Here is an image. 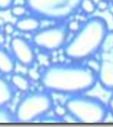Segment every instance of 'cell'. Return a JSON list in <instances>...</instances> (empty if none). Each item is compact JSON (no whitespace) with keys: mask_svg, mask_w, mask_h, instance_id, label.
I'll list each match as a JSON object with an SVG mask.
<instances>
[{"mask_svg":"<svg viewBox=\"0 0 113 127\" xmlns=\"http://www.w3.org/2000/svg\"><path fill=\"white\" fill-rule=\"evenodd\" d=\"M65 105L77 123H103L106 122L109 110L105 102L86 94L70 96Z\"/></svg>","mask_w":113,"mask_h":127,"instance_id":"3957f363","label":"cell"},{"mask_svg":"<svg viewBox=\"0 0 113 127\" xmlns=\"http://www.w3.org/2000/svg\"><path fill=\"white\" fill-rule=\"evenodd\" d=\"M15 4V0H0V12L8 11Z\"/></svg>","mask_w":113,"mask_h":127,"instance_id":"7402d4cb","label":"cell"},{"mask_svg":"<svg viewBox=\"0 0 113 127\" xmlns=\"http://www.w3.org/2000/svg\"><path fill=\"white\" fill-rule=\"evenodd\" d=\"M54 100L52 94L46 89L26 94L16 106V122L32 123L38 121L52 110Z\"/></svg>","mask_w":113,"mask_h":127,"instance_id":"5b68a950","label":"cell"},{"mask_svg":"<svg viewBox=\"0 0 113 127\" xmlns=\"http://www.w3.org/2000/svg\"><path fill=\"white\" fill-rule=\"evenodd\" d=\"M16 60L11 52L0 46V74L2 76H11L16 69Z\"/></svg>","mask_w":113,"mask_h":127,"instance_id":"30bf717a","label":"cell"},{"mask_svg":"<svg viewBox=\"0 0 113 127\" xmlns=\"http://www.w3.org/2000/svg\"><path fill=\"white\" fill-rule=\"evenodd\" d=\"M107 106H108V110H109V113L113 117V92H112V95L110 96L109 100H108Z\"/></svg>","mask_w":113,"mask_h":127,"instance_id":"603a6c76","label":"cell"},{"mask_svg":"<svg viewBox=\"0 0 113 127\" xmlns=\"http://www.w3.org/2000/svg\"><path fill=\"white\" fill-rule=\"evenodd\" d=\"M108 1H109L111 4H113V0H108Z\"/></svg>","mask_w":113,"mask_h":127,"instance_id":"d4e9b609","label":"cell"},{"mask_svg":"<svg viewBox=\"0 0 113 127\" xmlns=\"http://www.w3.org/2000/svg\"><path fill=\"white\" fill-rule=\"evenodd\" d=\"M40 83L51 94L76 96L87 94L96 86L97 75L84 63H54L41 71Z\"/></svg>","mask_w":113,"mask_h":127,"instance_id":"6da1fadb","label":"cell"},{"mask_svg":"<svg viewBox=\"0 0 113 127\" xmlns=\"http://www.w3.org/2000/svg\"><path fill=\"white\" fill-rule=\"evenodd\" d=\"M10 51L17 63L21 66L30 67L36 62V53L34 45L29 40L20 36H15L10 41Z\"/></svg>","mask_w":113,"mask_h":127,"instance_id":"ba28073f","label":"cell"},{"mask_svg":"<svg viewBox=\"0 0 113 127\" xmlns=\"http://www.w3.org/2000/svg\"><path fill=\"white\" fill-rule=\"evenodd\" d=\"M28 77L31 81H40V77H41V71H39L36 67L33 65V66H30L28 67Z\"/></svg>","mask_w":113,"mask_h":127,"instance_id":"ac0fdd59","label":"cell"},{"mask_svg":"<svg viewBox=\"0 0 113 127\" xmlns=\"http://www.w3.org/2000/svg\"><path fill=\"white\" fill-rule=\"evenodd\" d=\"M81 24L83 23H81L80 21H78V20H71V21H69L67 23V26H68V30H69L70 33L75 34L76 32L80 29Z\"/></svg>","mask_w":113,"mask_h":127,"instance_id":"ffe728a7","label":"cell"},{"mask_svg":"<svg viewBox=\"0 0 113 127\" xmlns=\"http://www.w3.org/2000/svg\"><path fill=\"white\" fill-rule=\"evenodd\" d=\"M15 98V88L10 81L0 78V107L8 105Z\"/></svg>","mask_w":113,"mask_h":127,"instance_id":"8fae6325","label":"cell"},{"mask_svg":"<svg viewBox=\"0 0 113 127\" xmlns=\"http://www.w3.org/2000/svg\"><path fill=\"white\" fill-rule=\"evenodd\" d=\"M109 32L107 21L102 17H90L62 48L70 61L84 63L88 58L97 56Z\"/></svg>","mask_w":113,"mask_h":127,"instance_id":"7a4b0ae2","label":"cell"},{"mask_svg":"<svg viewBox=\"0 0 113 127\" xmlns=\"http://www.w3.org/2000/svg\"><path fill=\"white\" fill-rule=\"evenodd\" d=\"M97 55L101 60V68L97 72V82L104 89L113 92V31L108 32Z\"/></svg>","mask_w":113,"mask_h":127,"instance_id":"52a82bcc","label":"cell"},{"mask_svg":"<svg viewBox=\"0 0 113 127\" xmlns=\"http://www.w3.org/2000/svg\"><path fill=\"white\" fill-rule=\"evenodd\" d=\"M10 82L17 92H19L21 94H26L30 92L31 80L29 79L28 76L22 75L20 72H13L11 75Z\"/></svg>","mask_w":113,"mask_h":127,"instance_id":"7c38bea8","label":"cell"},{"mask_svg":"<svg viewBox=\"0 0 113 127\" xmlns=\"http://www.w3.org/2000/svg\"><path fill=\"white\" fill-rule=\"evenodd\" d=\"M79 10L85 16H92L96 10V2L94 0H81L79 4Z\"/></svg>","mask_w":113,"mask_h":127,"instance_id":"4fadbf2b","label":"cell"},{"mask_svg":"<svg viewBox=\"0 0 113 127\" xmlns=\"http://www.w3.org/2000/svg\"><path fill=\"white\" fill-rule=\"evenodd\" d=\"M16 122L15 112L6 106L0 107V123H14Z\"/></svg>","mask_w":113,"mask_h":127,"instance_id":"5bb4252c","label":"cell"},{"mask_svg":"<svg viewBox=\"0 0 113 127\" xmlns=\"http://www.w3.org/2000/svg\"><path fill=\"white\" fill-rule=\"evenodd\" d=\"M85 65L87 66L90 70H92L94 74L97 75L99 68H101V60H99V58H97L96 56L90 57L85 61Z\"/></svg>","mask_w":113,"mask_h":127,"instance_id":"2e32d148","label":"cell"},{"mask_svg":"<svg viewBox=\"0 0 113 127\" xmlns=\"http://www.w3.org/2000/svg\"><path fill=\"white\" fill-rule=\"evenodd\" d=\"M6 42V36L4 35L2 29L0 28V46H3Z\"/></svg>","mask_w":113,"mask_h":127,"instance_id":"cb8c5ba5","label":"cell"},{"mask_svg":"<svg viewBox=\"0 0 113 127\" xmlns=\"http://www.w3.org/2000/svg\"><path fill=\"white\" fill-rule=\"evenodd\" d=\"M40 26H41V20L32 14L18 18L15 22L16 31L22 34H34L40 30Z\"/></svg>","mask_w":113,"mask_h":127,"instance_id":"9c48e42d","label":"cell"},{"mask_svg":"<svg viewBox=\"0 0 113 127\" xmlns=\"http://www.w3.org/2000/svg\"><path fill=\"white\" fill-rule=\"evenodd\" d=\"M81 0H24L30 14L40 20L66 22L79 11Z\"/></svg>","mask_w":113,"mask_h":127,"instance_id":"277c9868","label":"cell"},{"mask_svg":"<svg viewBox=\"0 0 113 127\" xmlns=\"http://www.w3.org/2000/svg\"><path fill=\"white\" fill-rule=\"evenodd\" d=\"M2 31L4 35L8 37V36H13L14 33L16 32V28H15V24L11 23V22H6V23H4L3 26H2Z\"/></svg>","mask_w":113,"mask_h":127,"instance_id":"d6986e66","label":"cell"},{"mask_svg":"<svg viewBox=\"0 0 113 127\" xmlns=\"http://www.w3.org/2000/svg\"><path fill=\"white\" fill-rule=\"evenodd\" d=\"M11 15L15 18H21V17H24L29 14V10L28 7H26L25 4H14L11 8Z\"/></svg>","mask_w":113,"mask_h":127,"instance_id":"9a60e30c","label":"cell"},{"mask_svg":"<svg viewBox=\"0 0 113 127\" xmlns=\"http://www.w3.org/2000/svg\"><path fill=\"white\" fill-rule=\"evenodd\" d=\"M70 32L66 22L37 31L33 34L32 43L43 53H55L62 49L68 42Z\"/></svg>","mask_w":113,"mask_h":127,"instance_id":"8992f818","label":"cell"},{"mask_svg":"<svg viewBox=\"0 0 113 127\" xmlns=\"http://www.w3.org/2000/svg\"><path fill=\"white\" fill-rule=\"evenodd\" d=\"M52 110L54 112V116H55L57 119H59L60 121L64 119V118L69 113L68 111V108L65 104H54Z\"/></svg>","mask_w":113,"mask_h":127,"instance_id":"e0dca14e","label":"cell"},{"mask_svg":"<svg viewBox=\"0 0 113 127\" xmlns=\"http://www.w3.org/2000/svg\"><path fill=\"white\" fill-rule=\"evenodd\" d=\"M110 2L108 1V0H98V1L96 2V10L98 12H106L109 10L110 7Z\"/></svg>","mask_w":113,"mask_h":127,"instance_id":"44dd1931","label":"cell"}]
</instances>
